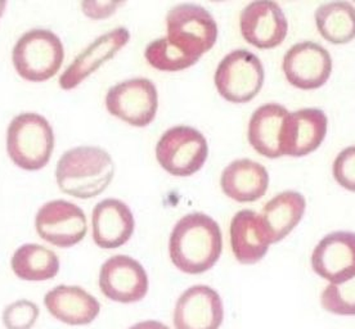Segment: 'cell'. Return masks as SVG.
Segmentation results:
<instances>
[{"label":"cell","mask_w":355,"mask_h":329,"mask_svg":"<svg viewBox=\"0 0 355 329\" xmlns=\"http://www.w3.org/2000/svg\"><path fill=\"white\" fill-rule=\"evenodd\" d=\"M123 3L115 1H84L81 3L83 12L90 18L101 19V18L110 17L115 13L116 8Z\"/></svg>","instance_id":"f1b7e54d"},{"label":"cell","mask_w":355,"mask_h":329,"mask_svg":"<svg viewBox=\"0 0 355 329\" xmlns=\"http://www.w3.org/2000/svg\"><path fill=\"white\" fill-rule=\"evenodd\" d=\"M222 231L218 222L202 213L183 216L170 234L171 263L187 274H201L222 255Z\"/></svg>","instance_id":"6da1fadb"},{"label":"cell","mask_w":355,"mask_h":329,"mask_svg":"<svg viewBox=\"0 0 355 329\" xmlns=\"http://www.w3.org/2000/svg\"><path fill=\"white\" fill-rule=\"evenodd\" d=\"M264 84V67L248 49L227 54L215 72V85L223 98L246 103L258 96Z\"/></svg>","instance_id":"52a82bcc"},{"label":"cell","mask_w":355,"mask_h":329,"mask_svg":"<svg viewBox=\"0 0 355 329\" xmlns=\"http://www.w3.org/2000/svg\"><path fill=\"white\" fill-rule=\"evenodd\" d=\"M334 177L338 184L355 192V145L340 152L334 162Z\"/></svg>","instance_id":"83f0119b"},{"label":"cell","mask_w":355,"mask_h":329,"mask_svg":"<svg viewBox=\"0 0 355 329\" xmlns=\"http://www.w3.org/2000/svg\"><path fill=\"white\" fill-rule=\"evenodd\" d=\"M114 175L115 163L108 152L93 145L64 152L55 169L61 192L79 199H90L103 193Z\"/></svg>","instance_id":"7a4b0ae2"},{"label":"cell","mask_w":355,"mask_h":329,"mask_svg":"<svg viewBox=\"0 0 355 329\" xmlns=\"http://www.w3.org/2000/svg\"><path fill=\"white\" fill-rule=\"evenodd\" d=\"M223 192L237 202H255L264 196L269 186V174L259 162L242 159L233 161L223 171Z\"/></svg>","instance_id":"d6986e66"},{"label":"cell","mask_w":355,"mask_h":329,"mask_svg":"<svg viewBox=\"0 0 355 329\" xmlns=\"http://www.w3.org/2000/svg\"><path fill=\"white\" fill-rule=\"evenodd\" d=\"M39 318V308L28 300H18L3 312V324L7 329H33Z\"/></svg>","instance_id":"4316f807"},{"label":"cell","mask_w":355,"mask_h":329,"mask_svg":"<svg viewBox=\"0 0 355 329\" xmlns=\"http://www.w3.org/2000/svg\"><path fill=\"white\" fill-rule=\"evenodd\" d=\"M170 43L196 58L213 48L218 37V25L211 13L197 4H179L166 16Z\"/></svg>","instance_id":"5b68a950"},{"label":"cell","mask_w":355,"mask_h":329,"mask_svg":"<svg viewBox=\"0 0 355 329\" xmlns=\"http://www.w3.org/2000/svg\"><path fill=\"white\" fill-rule=\"evenodd\" d=\"M313 270L338 285L355 276V233L334 231L320 240L311 255Z\"/></svg>","instance_id":"4fadbf2b"},{"label":"cell","mask_w":355,"mask_h":329,"mask_svg":"<svg viewBox=\"0 0 355 329\" xmlns=\"http://www.w3.org/2000/svg\"><path fill=\"white\" fill-rule=\"evenodd\" d=\"M44 305L53 318L69 326H88L101 312L97 299L79 285L54 287L45 294Z\"/></svg>","instance_id":"ac0fdd59"},{"label":"cell","mask_w":355,"mask_h":329,"mask_svg":"<svg viewBox=\"0 0 355 329\" xmlns=\"http://www.w3.org/2000/svg\"><path fill=\"white\" fill-rule=\"evenodd\" d=\"M35 228L42 240L60 249H69L85 238L88 222L79 206L54 199L39 208Z\"/></svg>","instance_id":"9c48e42d"},{"label":"cell","mask_w":355,"mask_h":329,"mask_svg":"<svg viewBox=\"0 0 355 329\" xmlns=\"http://www.w3.org/2000/svg\"><path fill=\"white\" fill-rule=\"evenodd\" d=\"M10 267L22 281L44 282L58 274L60 260L52 249L37 243H26L16 249Z\"/></svg>","instance_id":"603a6c76"},{"label":"cell","mask_w":355,"mask_h":329,"mask_svg":"<svg viewBox=\"0 0 355 329\" xmlns=\"http://www.w3.org/2000/svg\"><path fill=\"white\" fill-rule=\"evenodd\" d=\"M98 283L108 300L120 303L141 301L150 287L142 264L126 255H116L105 261L99 270Z\"/></svg>","instance_id":"30bf717a"},{"label":"cell","mask_w":355,"mask_h":329,"mask_svg":"<svg viewBox=\"0 0 355 329\" xmlns=\"http://www.w3.org/2000/svg\"><path fill=\"white\" fill-rule=\"evenodd\" d=\"M305 198L300 193L287 190L266 202L260 215L270 243H277L287 237L300 222L305 213Z\"/></svg>","instance_id":"7402d4cb"},{"label":"cell","mask_w":355,"mask_h":329,"mask_svg":"<svg viewBox=\"0 0 355 329\" xmlns=\"http://www.w3.org/2000/svg\"><path fill=\"white\" fill-rule=\"evenodd\" d=\"M327 133V116L318 108L288 114L281 135L282 156L302 157L320 147Z\"/></svg>","instance_id":"9a60e30c"},{"label":"cell","mask_w":355,"mask_h":329,"mask_svg":"<svg viewBox=\"0 0 355 329\" xmlns=\"http://www.w3.org/2000/svg\"><path fill=\"white\" fill-rule=\"evenodd\" d=\"M209 145L202 134L191 126H174L162 134L156 145L161 168L174 177H191L204 166Z\"/></svg>","instance_id":"8992f818"},{"label":"cell","mask_w":355,"mask_h":329,"mask_svg":"<svg viewBox=\"0 0 355 329\" xmlns=\"http://www.w3.org/2000/svg\"><path fill=\"white\" fill-rule=\"evenodd\" d=\"M286 79L299 89L323 87L332 72V58L326 48L313 42L293 45L284 54L282 63Z\"/></svg>","instance_id":"8fae6325"},{"label":"cell","mask_w":355,"mask_h":329,"mask_svg":"<svg viewBox=\"0 0 355 329\" xmlns=\"http://www.w3.org/2000/svg\"><path fill=\"white\" fill-rule=\"evenodd\" d=\"M231 244L232 251L241 264L251 265L266 256L270 240L258 213L242 210L233 216Z\"/></svg>","instance_id":"ffe728a7"},{"label":"cell","mask_w":355,"mask_h":329,"mask_svg":"<svg viewBox=\"0 0 355 329\" xmlns=\"http://www.w3.org/2000/svg\"><path fill=\"white\" fill-rule=\"evenodd\" d=\"M144 57L153 69L160 71L175 72L193 66L198 58L182 52L165 37H160L147 45Z\"/></svg>","instance_id":"d4e9b609"},{"label":"cell","mask_w":355,"mask_h":329,"mask_svg":"<svg viewBox=\"0 0 355 329\" xmlns=\"http://www.w3.org/2000/svg\"><path fill=\"white\" fill-rule=\"evenodd\" d=\"M288 111L277 103H268L252 114L249 124V142L254 150L268 159L282 156L281 135Z\"/></svg>","instance_id":"44dd1931"},{"label":"cell","mask_w":355,"mask_h":329,"mask_svg":"<svg viewBox=\"0 0 355 329\" xmlns=\"http://www.w3.org/2000/svg\"><path fill=\"white\" fill-rule=\"evenodd\" d=\"M64 60L62 42L51 30L34 28L18 39L12 61L18 75L27 81L43 82L57 75Z\"/></svg>","instance_id":"277c9868"},{"label":"cell","mask_w":355,"mask_h":329,"mask_svg":"<svg viewBox=\"0 0 355 329\" xmlns=\"http://www.w3.org/2000/svg\"><path fill=\"white\" fill-rule=\"evenodd\" d=\"M326 312L336 315H355V276L343 283H329L320 296Z\"/></svg>","instance_id":"484cf974"},{"label":"cell","mask_w":355,"mask_h":329,"mask_svg":"<svg viewBox=\"0 0 355 329\" xmlns=\"http://www.w3.org/2000/svg\"><path fill=\"white\" fill-rule=\"evenodd\" d=\"M6 8H7V1H0V18L4 15Z\"/></svg>","instance_id":"4dcf8cb0"},{"label":"cell","mask_w":355,"mask_h":329,"mask_svg":"<svg viewBox=\"0 0 355 329\" xmlns=\"http://www.w3.org/2000/svg\"><path fill=\"white\" fill-rule=\"evenodd\" d=\"M129 329H170L166 324L157 321H139Z\"/></svg>","instance_id":"f546056e"},{"label":"cell","mask_w":355,"mask_h":329,"mask_svg":"<svg viewBox=\"0 0 355 329\" xmlns=\"http://www.w3.org/2000/svg\"><path fill=\"white\" fill-rule=\"evenodd\" d=\"M243 39L260 49H272L282 44L288 24L282 8L270 0H258L248 4L240 16Z\"/></svg>","instance_id":"7c38bea8"},{"label":"cell","mask_w":355,"mask_h":329,"mask_svg":"<svg viewBox=\"0 0 355 329\" xmlns=\"http://www.w3.org/2000/svg\"><path fill=\"white\" fill-rule=\"evenodd\" d=\"M108 112L126 124L144 127L155 120L159 94L150 79L135 78L114 85L107 91Z\"/></svg>","instance_id":"ba28073f"},{"label":"cell","mask_w":355,"mask_h":329,"mask_svg":"<svg viewBox=\"0 0 355 329\" xmlns=\"http://www.w3.org/2000/svg\"><path fill=\"white\" fill-rule=\"evenodd\" d=\"M54 134L44 116L25 112L16 116L7 130V152L21 169H43L52 157Z\"/></svg>","instance_id":"3957f363"},{"label":"cell","mask_w":355,"mask_h":329,"mask_svg":"<svg viewBox=\"0 0 355 329\" xmlns=\"http://www.w3.org/2000/svg\"><path fill=\"white\" fill-rule=\"evenodd\" d=\"M129 39L130 33L125 27H117L105 35L99 36L64 70L60 78V87L63 90L75 89L79 87L102 64L114 58L119 51L128 44Z\"/></svg>","instance_id":"2e32d148"},{"label":"cell","mask_w":355,"mask_h":329,"mask_svg":"<svg viewBox=\"0 0 355 329\" xmlns=\"http://www.w3.org/2000/svg\"><path fill=\"white\" fill-rule=\"evenodd\" d=\"M133 213L123 201L106 198L98 202L92 214L93 240L103 249H119L132 238Z\"/></svg>","instance_id":"e0dca14e"},{"label":"cell","mask_w":355,"mask_h":329,"mask_svg":"<svg viewBox=\"0 0 355 329\" xmlns=\"http://www.w3.org/2000/svg\"><path fill=\"white\" fill-rule=\"evenodd\" d=\"M320 36L331 44H347L355 39V7L349 1H331L315 10Z\"/></svg>","instance_id":"cb8c5ba5"},{"label":"cell","mask_w":355,"mask_h":329,"mask_svg":"<svg viewBox=\"0 0 355 329\" xmlns=\"http://www.w3.org/2000/svg\"><path fill=\"white\" fill-rule=\"evenodd\" d=\"M224 318L222 299L209 285L188 288L174 309L175 329H219Z\"/></svg>","instance_id":"5bb4252c"}]
</instances>
